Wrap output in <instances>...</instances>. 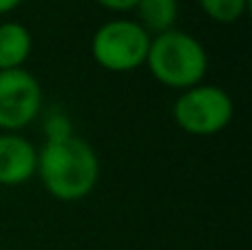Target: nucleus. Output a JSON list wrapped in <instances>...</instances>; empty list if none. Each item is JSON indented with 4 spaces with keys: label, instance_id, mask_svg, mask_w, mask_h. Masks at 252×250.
Masks as SVG:
<instances>
[{
    "label": "nucleus",
    "instance_id": "obj_1",
    "mask_svg": "<svg viewBox=\"0 0 252 250\" xmlns=\"http://www.w3.org/2000/svg\"><path fill=\"white\" fill-rule=\"evenodd\" d=\"M44 188L60 202H78L97 184L100 162L95 151L73 133L47 140L38 153V171Z\"/></svg>",
    "mask_w": 252,
    "mask_h": 250
},
{
    "label": "nucleus",
    "instance_id": "obj_2",
    "mask_svg": "<svg viewBox=\"0 0 252 250\" xmlns=\"http://www.w3.org/2000/svg\"><path fill=\"white\" fill-rule=\"evenodd\" d=\"M146 64L153 78L170 89H192L208 69L204 44L186 31L170 29L151 40Z\"/></svg>",
    "mask_w": 252,
    "mask_h": 250
},
{
    "label": "nucleus",
    "instance_id": "obj_3",
    "mask_svg": "<svg viewBox=\"0 0 252 250\" xmlns=\"http://www.w3.org/2000/svg\"><path fill=\"white\" fill-rule=\"evenodd\" d=\"M151 35L139 22L111 20L95 31L91 51L95 62L106 71L126 73L146 62Z\"/></svg>",
    "mask_w": 252,
    "mask_h": 250
},
{
    "label": "nucleus",
    "instance_id": "obj_4",
    "mask_svg": "<svg viewBox=\"0 0 252 250\" xmlns=\"http://www.w3.org/2000/svg\"><path fill=\"white\" fill-rule=\"evenodd\" d=\"M235 106L223 89L197 84L186 89L173 106V118L190 135H215L230 124Z\"/></svg>",
    "mask_w": 252,
    "mask_h": 250
},
{
    "label": "nucleus",
    "instance_id": "obj_5",
    "mask_svg": "<svg viewBox=\"0 0 252 250\" xmlns=\"http://www.w3.org/2000/svg\"><path fill=\"white\" fill-rule=\"evenodd\" d=\"M42 106V89L25 69L0 71V128L16 133L29 126Z\"/></svg>",
    "mask_w": 252,
    "mask_h": 250
},
{
    "label": "nucleus",
    "instance_id": "obj_6",
    "mask_svg": "<svg viewBox=\"0 0 252 250\" xmlns=\"http://www.w3.org/2000/svg\"><path fill=\"white\" fill-rule=\"evenodd\" d=\"M38 171V151L18 133L0 135V184H27Z\"/></svg>",
    "mask_w": 252,
    "mask_h": 250
},
{
    "label": "nucleus",
    "instance_id": "obj_7",
    "mask_svg": "<svg viewBox=\"0 0 252 250\" xmlns=\"http://www.w3.org/2000/svg\"><path fill=\"white\" fill-rule=\"evenodd\" d=\"M31 53V33L20 22L0 25V71L22 69Z\"/></svg>",
    "mask_w": 252,
    "mask_h": 250
},
{
    "label": "nucleus",
    "instance_id": "obj_8",
    "mask_svg": "<svg viewBox=\"0 0 252 250\" xmlns=\"http://www.w3.org/2000/svg\"><path fill=\"white\" fill-rule=\"evenodd\" d=\"M135 9L139 16V25L146 31H155V33L173 29L179 13L177 0H137Z\"/></svg>",
    "mask_w": 252,
    "mask_h": 250
},
{
    "label": "nucleus",
    "instance_id": "obj_9",
    "mask_svg": "<svg viewBox=\"0 0 252 250\" xmlns=\"http://www.w3.org/2000/svg\"><path fill=\"white\" fill-rule=\"evenodd\" d=\"M199 4L215 22L228 25V22H235L244 16L248 0H199Z\"/></svg>",
    "mask_w": 252,
    "mask_h": 250
},
{
    "label": "nucleus",
    "instance_id": "obj_10",
    "mask_svg": "<svg viewBox=\"0 0 252 250\" xmlns=\"http://www.w3.org/2000/svg\"><path fill=\"white\" fill-rule=\"evenodd\" d=\"M47 135H49L47 140L71 135V126H69V122H66V118H62V115H53V118L47 122Z\"/></svg>",
    "mask_w": 252,
    "mask_h": 250
},
{
    "label": "nucleus",
    "instance_id": "obj_11",
    "mask_svg": "<svg viewBox=\"0 0 252 250\" xmlns=\"http://www.w3.org/2000/svg\"><path fill=\"white\" fill-rule=\"evenodd\" d=\"M95 2H100L111 11H128V9H135L137 0H95Z\"/></svg>",
    "mask_w": 252,
    "mask_h": 250
},
{
    "label": "nucleus",
    "instance_id": "obj_12",
    "mask_svg": "<svg viewBox=\"0 0 252 250\" xmlns=\"http://www.w3.org/2000/svg\"><path fill=\"white\" fill-rule=\"evenodd\" d=\"M22 0H0V13H9L20 4Z\"/></svg>",
    "mask_w": 252,
    "mask_h": 250
}]
</instances>
